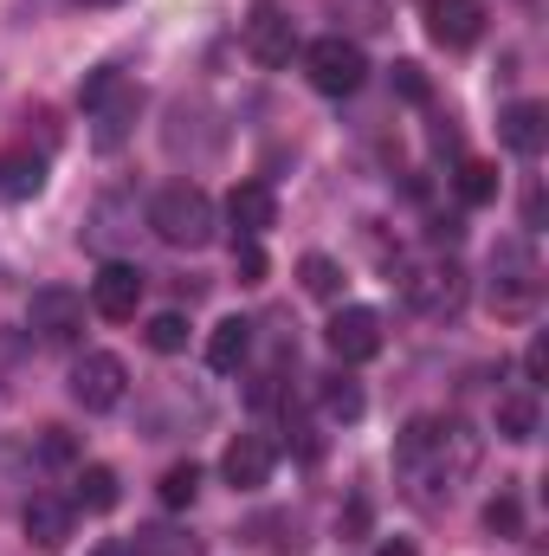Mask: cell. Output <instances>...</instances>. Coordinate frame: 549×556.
<instances>
[{
	"instance_id": "1",
	"label": "cell",
	"mask_w": 549,
	"mask_h": 556,
	"mask_svg": "<svg viewBox=\"0 0 549 556\" xmlns=\"http://www.w3.org/2000/svg\"><path fill=\"white\" fill-rule=\"evenodd\" d=\"M472 459H478V440H472L459 420L420 415V420H408V427H401V440H395V472L413 485V498H420V505L452 498V485L472 472Z\"/></svg>"
},
{
	"instance_id": "2",
	"label": "cell",
	"mask_w": 549,
	"mask_h": 556,
	"mask_svg": "<svg viewBox=\"0 0 549 556\" xmlns=\"http://www.w3.org/2000/svg\"><path fill=\"white\" fill-rule=\"evenodd\" d=\"M214 194L201 188V181H168V188H155V201H149V227H155V240H168V247H181V253H201L207 240H214Z\"/></svg>"
},
{
	"instance_id": "3",
	"label": "cell",
	"mask_w": 549,
	"mask_h": 556,
	"mask_svg": "<svg viewBox=\"0 0 549 556\" xmlns=\"http://www.w3.org/2000/svg\"><path fill=\"white\" fill-rule=\"evenodd\" d=\"M304 78H310V91H323V98H349V91H362L369 59H362V46H356V39L323 33V39H310V46H304Z\"/></svg>"
},
{
	"instance_id": "4",
	"label": "cell",
	"mask_w": 549,
	"mask_h": 556,
	"mask_svg": "<svg viewBox=\"0 0 549 556\" xmlns=\"http://www.w3.org/2000/svg\"><path fill=\"white\" fill-rule=\"evenodd\" d=\"M124 395H130V369H124V356H111V350H85V356L72 363V402H78L85 415H111Z\"/></svg>"
},
{
	"instance_id": "5",
	"label": "cell",
	"mask_w": 549,
	"mask_h": 556,
	"mask_svg": "<svg viewBox=\"0 0 549 556\" xmlns=\"http://www.w3.org/2000/svg\"><path fill=\"white\" fill-rule=\"evenodd\" d=\"M26 330H33L39 343H72V337L85 330V291H72V285H39V291L26 298Z\"/></svg>"
},
{
	"instance_id": "6",
	"label": "cell",
	"mask_w": 549,
	"mask_h": 556,
	"mask_svg": "<svg viewBox=\"0 0 549 556\" xmlns=\"http://www.w3.org/2000/svg\"><path fill=\"white\" fill-rule=\"evenodd\" d=\"M491 304H498L505 317H524V311L537 304V260H531L524 240H505V247L491 253Z\"/></svg>"
},
{
	"instance_id": "7",
	"label": "cell",
	"mask_w": 549,
	"mask_h": 556,
	"mask_svg": "<svg viewBox=\"0 0 549 556\" xmlns=\"http://www.w3.org/2000/svg\"><path fill=\"white\" fill-rule=\"evenodd\" d=\"M401 298H408L413 311H426V317H446V311H459V266H439V260H426V266H401Z\"/></svg>"
},
{
	"instance_id": "8",
	"label": "cell",
	"mask_w": 549,
	"mask_h": 556,
	"mask_svg": "<svg viewBox=\"0 0 549 556\" xmlns=\"http://www.w3.org/2000/svg\"><path fill=\"white\" fill-rule=\"evenodd\" d=\"M323 337H330L336 363H369V356H382V317H375L369 304H343Z\"/></svg>"
},
{
	"instance_id": "9",
	"label": "cell",
	"mask_w": 549,
	"mask_h": 556,
	"mask_svg": "<svg viewBox=\"0 0 549 556\" xmlns=\"http://www.w3.org/2000/svg\"><path fill=\"white\" fill-rule=\"evenodd\" d=\"M272 466H278V453H272L266 433H233L227 453H220V479H227L233 492H259V485L272 479Z\"/></svg>"
},
{
	"instance_id": "10",
	"label": "cell",
	"mask_w": 549,
	"mask_h": 556,
	"mask_svg": "<svg viewBox=\"0 0 549 556\" xmlns=\"http://www.w3.org/2000/svg\"><path fill=\"white\" fill-rule=\"evenodd\" d=\"M137 111H142V91L117 78V85L91 104V142H98L104 155H111V149H124V142H130V130H137Z\"/></svg>"
},
{
	"instance_id": "11",
	"label": "cell",
	"mask_w": 549,
	"mask_h": 556,
	"mask_svg": "<svg viewBox=\"0 0 549 556\" xmlns=\"http://www.w3.org/2000/svg\"><path fill=\"white\" fill-rule=\"evenodd\" d=\"M246 52H253L266 72L291 65L297 33H291V20H284V7H278V0H259V7H253V20H246Z\"/></svg>"
},
{
	"instance_id": "12",
	"label": "cell",
	"mask_w": 549,
	"mask_h": 556,
	"mask_svg": "<svg viewBox=\"0 0 549 556\" xmlns=\"http://www.w3.org/2000/svg\"><path fill=\"white\" fill-rule=\"evenodd\" d=\"M137 304H142V273L137 266H124V260H104L98 278H91V311L111 317V324H130Z\"/></svg>"
},
{
	"instance_id": "13",
	"label": "cell",
	"mask_w": 549,
	"mask_h": 556,
	"mask_svg": "<svg viewBox=\"0 0 549 556\" xmlns=\"http://www.w3.org/2000/svg\"><path fill=\"white\" fill-rule=\"evenodd\" d=\"M426 33H433L446 52L478 46V33H485V0H426Z\"/></svg>"
},
{
	"instance_id": "14",
	"label": "cell",
	"mask_w": 549,
	"mask_h": 556,
	"mask_svg": "<svg viewBox=\"0 0 549 556\" xmlns=\"http://www.w3.org/2000/svg\"><path fill=\"white\" fill-rule=\"evenodd\" d=\"M20 531H26L39 551H59V544L72 538V505H65V498H52V492H33V498H26V511H20Z\"/></svg>"
},
{
	"instance_id": "15",
	"label": "cell",
	"mask_w": 549,
	"mask_h": 556,
	"mask_svg": "<svg viewBox=\"0 0 549 556\" xmlns=\"http://www.w3.org/2000/svg\"><path fill=\"white\" fill-rule=\"evenodd\" d=\"M498 137H505V149L511 155H544V142H549V111L544 104H511L505 117H498Z\"/></svg>"
},
{
	"instance_id": "16",
	"label": "cell",
	"mask_w": 549,
	"mask_h": 556,
	"mask_svg": "<svg viewBox=\"0 0 549 556\" xmlns=\"http://www.w3.org/2000/svg\"><path fill=\"white\" fill-rule=\"evenodd\" d=\"M227 214H233L240 240H259V233H272L278 201H272V188H266V181H240V188H233V201H227Z\"/></svg>"
},
{
	"instance_id": "17",
	"label": "cell",
	"mask_w": 549,
	"mask_h": 556,
	"mask_svg": "<svg viewBox=\"0 0 549 556\" xmlns=\"http://www.w3.org/2000/svg\"><path fill=\"white\" fill-rule=\"evenodd\" d=\"M46 188V155L33 149H0V201H33Z\"/></svg>"
},
{
	"instance_id": "18",
	"label": "cell",
	"mask_w": 549,
	"mask_h": 556,
	"mask_svg": "<svg viewBox=\"0 0 549 556\" xmlns=\"http://www.w3.org/2000/svg\"><path fill=\"white\" fill-rule=\"evenodd\" d=\"M246 350H253V324H246V317H220L214 337H207V369H214V376H233V369L246 363Z\"/></svg>"
},
{
	"instance_id": "19",
	"label": "cell",
	"mask_w": 549,
	"mask_h": 556,
	"mask_svg": "<svg viewBox=\"0 0 549 556\" xmlns=\"http://www.w3.org/2000/svg\"><path fill=\"white\" fill-rule=\"evenodd\" d=\"M498 433L505 440H537V389H505L498 395Z\"/></svg>"
},
{
	"instance_id": "20",
	"label": "cell",
	"mask_w": 549,
	"mask_h": 556,
	"mask_svg": "<svg viewBox=\"0 0 549 556\" xmlns=\"http://www.w3.org/2000/svg\"><path fill=\"white\" fill-rule=\"evenodd\" d=\"M297 278H304V291H310V298H323V304H336V298H343V266H336V260H323V253H304Z\"/></svg>"
},
{
	"instance_id": "21",
	"label": "cell",
	"mask_w": 549,
	"mask_h": 556,
	"mask_svg": "<svg viewBox=\"0 0 549 556\" xmlns=\"http://www.w3.org/2000/svg\"><path fill=\"white\" fill-rule=\"evenodd\" d=\"M459 201L465 207H491L498 201V168L491 162H459Z\"/></svg>"
},
{
	"instance_id": "22",
	"label": "cell",
	"mask_w": 549,
	"mask_h": 556,
	"mask_svg": "<svg viewBox=\"0 0 549 556\" xmlns=\"http://www.w3.org/2000/svg\"><path fill=\"white\" fill-rule=\"evenodd\" d=\"M142 337H149L155 356H181V350H188V317H181V311H155Z\"/></svg>"
},
{
	"instance_id": "23",
	"label": "cell",
	"mask_w": 549,
	"mask_h": 556,
	"mask_svg": "<svg viewBox=\"0 0 549 556\" xmlns=\"http://www.w3.org/2000/svg\"><path fill=\"white\" fill-rule=\"evenodd\" d=\"M117 498H124V492H117V472H111V466H85V472H78V505H85V511H111Z\"/></svg>"
},
{
	"instance_id": "24",
	"label": "cell",
	"mask_w": 549,
	"mask_h": 556,
	"mask_svg": "<svg viewBox=\"0 0 549 556\" xmlns=\"http://www.w3.org/2000/svg\"><path fill=\"white\" fill-rule=\"evenodd\" d=\"M137 556H201V544L188 538V531H168V525H155V531H137Z\"/></svg>"
},
{
	"instance_id": "25",
	"label": "cell",
	"mask_w": 549,
	"mask_h": 556,
	"mask_svg": "<svg viewBox=\"0 0 549 556\" xmlns=\"http://www.w3.org/2000/svg\"><path fill=\"white\" fill-rule=\"evenodd\" d=\"M194 492H201V466H194V459H188V466H168V472H162V505H168V511L194 505Z\"/></svg>"
},
{
	"instance_id": "26",
	"label": "cell",
	"mask_w": 549,
	"mask_h": 556,
	"mask_svg": "<svg viewBox=\"0 0 549 556\" xmlns=\"http://www.w3.org/2000/svg\"><path fill=\"white\" fill-rule=\"evenodd\" d=\"M323 415H330V420H362V389H356L349 376L323 382Z\"/></svg>"
},
{
	"instance_id": "27",
	"label": "cell",
	"mask_w": 549,
	"mask_h": 556,
	"mask_svg": "<svg viewBox=\"0 0 549 556\" xmlns=\"http://www.w3.org/2000/svg\"><path fill=\"white\" fill-rule=\"evenodd\" d=\"M485 531H498V538H518V531H524V505H518L511 492H498V498L485 505Z\"/></svg>"
},
{
	"instance_id": "28",
	"label": "cell",
	"mask_w": 549,
	"mask_h": 556,
	"mask_svg": "<svg viewBox=\"0 0 549 556\" xmlns=\"http://www.w3.org/2000/svg\"><path fill=\"white\" fill-rule=\"evenodd\" d=\"M336 13H343L356 33H382V26H388V0H336Z\"/></svg>"
},
{
	"instance_id": "29",
	"label": "cell",
	"mask_w": 549,
	"mask_h": 556,
	"mask_svg": "<svg viewBox=\"0 0 549 556\" xmlns=\"http://www.w3.org/2000/svg\"><path fill=\"white\" fill-rule=\"evenodd\" d=\"M233 266H240V285H266V273H272L259 240H240V247H233Z\"/></svg>"
},
{
	"instance_id": "30",
	"label": "cell",
	"mask_w": 549,
	"mask_h": 556,
	"mask_svg": "<svg viewBox=\"0 0 549 556\" xmlns=\"http://www.w3.org/2000/svg\"><path fill=\"white\" fill-rule=\"evenodd\" d=\"M395 91H401L408 104H426V98H433V85H426V72H420L413 59H401V65H395Z\"/></svg>"
},
{
	"instance_id": "31",
	"label": "cell",
	"mask_w": 549,
	"mask_h": 556,
	"mask_svg": "<svg viewBox=\"0 0 549 556\" xmlns=\"http://www.w3.org/2000/svg\"><path fill=\"white\" fill-rule=\"evenodd\" d=\"M20 356H26V337H20V330H0V389L13 382V369H20Z\"/></svg>"
},
{
	"instance_id": "32",
	"label": "cell",
	"mask_w": 549,
	"mask_h": 556,
	"mask_svg": "<svg viewBox=\"0 0 549 556\" xmlns=\"http://www.w3.org/2000/svg\"><path fill=\"white\" fill-rule=\"evenodd\" d=\"M117 78H124V72H117V65H98V72H91V78H85V91H78V104H85V111H91V104H98V98H104V91H111V85H117Z\"/></svg>"
},
{
	"instance_id": "33",
	"label": "cell",
	"mask_w": 549,
	"mask_h": 556,
	"mask_svg": "<svg viewBox=\"0 0 549 556\" xmlns=\"http://www.w3.org/2000/svg\"><path fill=\"white\" fill-rule=\"evenodd\" d=\"M39 453H46L52 466H65V459H72V440H65V427H46V440H39Z\"/></svg>"
},
{
	"instance_id": "34",
	"label": "cell",
	"mask_w": 549,
	"mask_h": 556,
	"mask_svg": "<svg viewBox=\"0 0 549 556\" xmlns=\"http://www.w3.org/2000/svg\"><path fill=\"white\" fill-rule=\"evenodd\" d=\"M362 531H369V498H356L349 518H343V538H362Z\"/></svg>"
},
{
	"instance_id": "35",
	"label": "cell",
	"mask_w": 549,
	"mask_h": 556,
	"mask_svg": "<svg viewBox=\"0 0 549 556\" xmlns=\"http://www.w3.org/2000/svg\"><path fill=\"white\" fill-rule=\"evenodd\" d=\"M382 556H413V544H382Z\"/></svg>"
},
{
	"instance_id": "36",
	"label": "cell",
	"mask_w": 549,
	"mask_h": 556,
	"mask_svg": "<svg viewBox=\"0 0 549 556\" xmlns=\"http://www.w3.org/2000/svg\"><path fill=\"white\" fill-rule=\"evenodd\" d=\"M91 7H117V0H91Z\"/></svg>"
},
{
	"instance_id": "37",
	"label": "cell",
	"mask_w": 549,
	"mask_h": 556,
	"mask_svg": "<svg viewBox=\"0 0 549 556\" xmlns=\"http://www.w3.org/2000/svg\"><path fill=\"white\" fill-rule=\"evenodd\" d=\"M0 285H7V266H0Z\"/></svg>"
}]
</instances>
